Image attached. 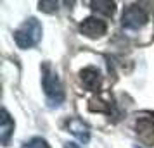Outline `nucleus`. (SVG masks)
I'll return each instance as SVG.
<instances>
[{"label": "nucleus", "instance_id": "4", "mask_svg": "<svg viewBox=\"0 0 154 148\" xmlns=\"http://www.w3.org/2000/svg\"><path fill=\"white\" fill-rule=\"evenodd\" d=\"M106 31H107V24L99 17H87L80 24V33L87 38H100L102 35H106Z\"/></svg>", "mask_w": 154, "mask_h": 148}, {"label": "nucleus", "instance_id": "5", "mask_svg": "<svg viewBox=\"0 0 154 148\" xmlns=\"http://www.w3.org/2000/svg\"><path fill=\"white\" fill-rule=\"evenodd\" d=\"M80 78H82V83H83V86L88 91H99V90H100L102 78H100V72H99L94 65H88V67L82 69Z\"/></svg>", "mask_w": 154, "mask_h": 148}, {"label": "nucleus", "instance_id": "8", "mask_svg": "<svg viewBox=\"0 0 154 148\" xmlns=\"http://www.w3.org/2000/svg\"><path fill=\"white\" fill-rule=\"evenodd\" d=\"M14 131V120L11 119L9 112L4 109L2 110V122H0V140H2V145H7L9 138Z\"/></svg>", "mask_w": 154, "mask_h": 148}, {"label": "nucleus", "instance_id": "7", "mask_svg": "<svg viewBox=\"0 0 154 148\" xmlns=\"http://www.w3.org/2000/svg\"><path fill=\"white\" fill-rule=\"evenodd\" d=\"M68 127H69V131L75 134L82 143H87V141L90 140V131H88V126L85 124L83 120L71 119L69 122H68Z\"/></svg>", "mask_w": 154, "mask_h": 148}, {"label": "nucleus", "instance_id": "2", "mask_svg": "<svg viewBox=\"0 0 154 148\" xmlns=\"http://www.w3.org/2000/svg\"><path fill=\"white\" fill-rule=\"evenodd\" d=\"M42 85H43V91L49 98L50 105H61L64 100V90L63 85L57 78V74L50 69L49 64L43 65V78H42Z\"/></svg>", "mask_w": 154, "mask_h": 148}, {"label": "nucleus", "instance_id": "6", "mask_svg": "<svg viewBox=\"0 0 154 148\" xmlns=\"http://www.w3.org/2000/svg\"><path fill=\"white\" fill-rule=\"evenodd\" d=\"M135 131L139 134L140 141L146 145H154V120L147 117H140L135 122Z\"/></svg>", "mask_w": 154, "mask_h": 148}, {"label": "nucleus", "instance_id": "9", "mask_svg": "<svg viewBox=\"0 0 154 148\" xmlns=\"http://www.w3.org/2000/svg\"><path fill=\"white\" fill-rule=\"evenodd\" d=\"M90 5L94 10H99V12H102V14L106 16H112V12H114V2H90Z\"/></svg>", "mask_w": 154, "mask_h": 148}, {"label": "nucleus", "instance_id": "1", "mask_svg": "<svg viewBox=\"0 0 154 148\" xmlns=\"http://www.w3.org/2000/svg\"><path fill=\"white\" fill-rule=\"evenodd\" d=\"M40 38H42V24L35 17H29L28 21H24L14 33L16 45L19 48H31L40 42Z\"/></svg>", "mask_w": 154, "mask_h": 148}, {"label": "nucleus", "instance_id": "12", "mask_svg": "<svg viewBox=\"0 0 154 148\" xmlns=\"http://www.w3.org/2000/svg\"><path fill=\"white\" fill-rule=\"evenodd\" d=\"M64 148H80L76 145V143H66V145H64Z\"/></svg>", "mask_w": 154, "mask_h": 148}, {"label": "nucleus", "instance_id": "10", "mask_svg": "<svg viewBox=\"0 0 154 148\" xmlns=\"http://www.w3.org/2000/svg\"><path fill=\"white\" fill-rule=\"evenodd\" d=\"M23 148H50V145L43 138H31L23 145Z\"/></svg>", "mask_w": 154, "mask_h": 148}, {"label": "nucleus", "instance_id": "3", "mask_svg": "<svg viewBox=\"0 0 154 148\" xmlns=\"http://www.w3.org/2000/svg\"><path fill=\"white\" fill-rule=\"evenodd\" d=\"M147 12L139 5H128V7L123 10V16H121V24L125 28H142L144 24L147 22Z\"/></svg>", "mask_w": 154, "mask_h": 148}, {"label": "nucleus", "instance_id": "11", "mask_svg": "<svg viewBox=\"0 0 154 148\" xmlns=\"http://www.w3.org/2000/svg\"><path fill=\"white\" fill-rule=\"evenodd\" d=\"M40 10L43 12H56L57 10V2H40Z\"/></svg>", "mask_w": 154, "mask_h": 148}]
</instances>
